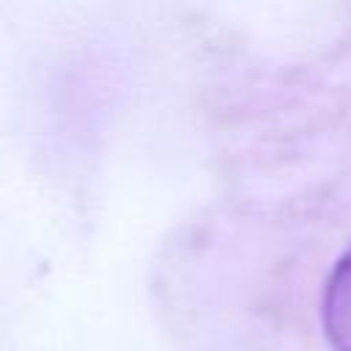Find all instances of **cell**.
<instances>
[{
    "mask_svg": "<svg viewBox=\"0 0 351 351\" xmlns=\"http://www.w3.org/2000/svg\"><path fill=\"white\" fill-rule=\"evenodd\" d=\"M321 315L335 351H351V250L335 263L326 280Z\"/></svg>",
    "mask_w": 351,
    "mask_h": 351,
    "instance_id": "cell-1",
    "label": "cell"
}]
</instances>
